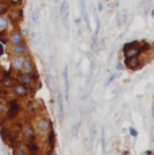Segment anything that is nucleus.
<instances>
[{
	"mask_svg": "<svg viewBox=\"0 0 154 155\" xmlns=\"http://www.w3.org/2000/svg\"><path fill=\"white\" fill-rule=\"evenodd\" d=\"M34 127H35V131H38L39 133L45 135V133H47L50 131V128H52V121L46 116H38L35 119Z\"/></svg>",
	"mask_w": 154,
	"mask_h": 155,
	"instance_id": "f257e3e1",
	"label": "nucleus"
},
{
	"mask_svg": "<svg viewBox=\"0 0 154 155\" xmlns=\"http://www.w3.org/2000/svg\"><path fill=\"white\" fill-rule=\"evenodd\" d=\"M38 80V75L35 74V71L33 73V74H27V73H19L18 74V82L23 84L24 86L27 88H33L34 85H35V81Z\"/></svg>",
	"mask_w": 154,
	"mask_h": 155,
	"instance_id": "f03ea898",
	"label": "nucleus"
},
{
	"mask_svg": "<svg viewBox=\"0 0 154 155\" xmlns=\"http://www.w3.org/2000/svg\"><path fill=\"white\" fill-rule=\"evenodd\" d=\"M9 54L11 55H16V57H27L28 55V47H27L26 42L19 44H11Z\"/></svg>",
	"mask_w": 154,
	"mask_h": 155,
	"instance_id": "7ed1b4c3",
	"label": "nucleus"
},
{
	"mask_svg": "<svg viewBox=\"0 0 154 155\" xmlns=\"http://www.w3.org/2000/svg\"><path fill=\"white\" fill-rule=\"evenodd\" d=\"M9 44H19V43H24L26 42V38H24V34L19 28H15L9 32L8 38H7Z\"/></svg>",
	"mask_w": 154,
	"mask_h": 155,
	"instance_id": "20e7f679",
	"label": "nucleus"
},
{
	"mask_svg": "<svg viewBox=\"0 0 154 155\" xmlns=\"http://www.w3.org/2000/svg\"><path fill=\"white\" fill-rule=\"evenodd\" d=\"M22 135L23 137H26L28 142H34L37 137V131H35V127L34 124L31 123H26L22 125Z\"/></svg>",
	"mask_w": 154,
	"mask_h": 155,
	"instance_id": "39448f33",
	"label": "nucleus"
},
{
	"mask_svg": "<svg viewBox=\"0 0 154 155\" xmlns=\"http://www.w3.org/2000/svg\"><path fill=\"white\" fill-rule=\"evenodd\" d=\"M19 111H20V104H19L18 100H11L7 105V117L9 120H14L16 116L19 115Z\"/></svg>",
	"mask_w": 154,
	"mask_h": 155,
	"instance_id": "423d86ee",
	"label": "nucleus"
},
{
	"mask_svg": "<svg viewBox=\"0 0 154 155\" xmlns=\"http://www.w3.org/2000/svg\"><path fill=\"white\" fill-rule=\"evenodd\" d=\"M124 67H127L128 70H138L143 66V61L139 57H134V58H124Z\"/></svg>",
	"mask_w": 154,
	"mask_h": 155,
	"instance_id": "0eeeda50",
	"label": "nucleus"
},
{
	"mask_svg": "<svg viewBox=\"0 0 154 155\" xmlns=\"http://www.w3.org/2000/svg\"><path fill=\"white\" fill-rule=\"evenodd\" d=\"M12 93L16 98H26L30 94V90L27 86H24L20 82H15V85L12 86Z\"/></svg>",
	"mask_w": 154,
	"mask_h": 155,
	"instance_id": "6e6552de",
	"label": "nucleus"
},
{
	"mask_svg": "<svg viewBox=\"0 0 154 155\" xmlns=\"http://www.w3.org/2000/svg\"><path fill=\"white\" fill-rule=\"evenodd\" d=\"M60 18L61 22L65 27H68V22H69V3L66 0H62L60 4Z\"/></svg>",
	"mask_w": 154,
	"mask_h": 155,
	"instance_id": "1a4fd4ad",
	"label": "nucleus"
},
{
	"mask_svg": "<svg viewBox=\"0 0 154 155\" xmlns=\"http://www.w3.org/2000/svg\"><path fill=\"white\" fill-rule=\"evenodd\" d=\"M57 109L60 121H64V119H65V105H64V93L61 90L57 92Z\"/></svg>",
	"mask_w": 154,
	"mask_h": 155,
	"instance_id": "9d476101",
	"label": "nucleus"
},
{
	"mask_svg": "<svg viewBox=\"0 0 154 155\" xmlns=\"http://www.w3.org/2000/svg\"><path fill=\"white\" fill-rule=\"evenodd\" d=\"M22 73H27V74H33L35 71V63L33 61V58H30L28 55L24 57V61H23V66H22Z\"/></svg>",
	"mask_w": 154,
	"mask_h": 155,
	"instance_id": "9b49d317",
	"label": "nucleus"
},
{
	"mask_svg": "<svg viewBox=\"0 0 154 155\" xmlns=\"http://www.w3.org/2000/svg\"><path fill=\"white\" fill-rule=\"evenodd\" d=\"M79 3H80V12H81V18H83L84 23H85V27H87V30H91V22H89L88 11H87V3H85V0H79Z\"/></svg>",
	"mask_w": 154,
	"mask_h": 155,
	"instance_id": "f8f14e48",
	"label": "nucleus"
},
{
	"mask_svg": "<svg viewBox=\"0 0 154 155\" xmlns=\"http://www.w3.org/2000/svg\"><path fill=\"white\" fill-rule=\"evenodd\" d=\"M62 80H64V89H65V93H64V98H69V67L65 66L64 70H62Z\"/></svg>",
	"mask_w": 154,
	"mask_h": 155,
	"instance_id": "ddd939ff",
	"label": "nucleus"
},
{
	"mask_svg": "<svg viewBox=\"0 0 154 155\" xmlns=\"http://www.w3.org/2000/svg\"><path fill=\"white\" fill-rule=\"evenodd\" d=\"M7 16H8V19H9V22L12 20V22H16V20H20L22 19V16H23V11H22V8H16V7H14V8H11L9 7V9H8V12H7Z\"/></svg>",
	"mask_w": 154,
	"mask_h": 155,
	"instance_id": "4468645a",
	"label": "nucleus"
},
{
	"mask_svg": "<svg viewBox=\"0 0 154 155\" xmlns=\"http://www.w3.org/2000/svg\"><path fill=\"white\" fill-rule=\"evenodd\" d=\"M23 61H24V57H16V55H12L11 57V61H9V65H11V69L14 71H20L23 66Z\"/></svg>",
	"mask_w": 154,
	"mask_h": 155,
	"instance_id": "2eb2a0df",
	"label": "nucleus"
},
{
	"mask_svg": "<svg viewBox=\"0 0 154 155\" xmlns=\"http://www.w3.org/2000/svg\"><path fill=\"white\" fill-rule=\"evenodd\" d=\"M150 49H151V43L147 42V40H139V44H138V51H139V55L145 53H149Z\"/></svg>",
	"mask_w": 154,
	"mask_h": 155,
	"instance_id": "dca6fc26",
	"label": "nucleus"
},
{
	"mask_svg": "<svg viewBox=\"0 0 154 155\" xmlns=\"http://www.w3.org/2000/svg\"><path fill=\"white\" fill-rule=\"evenodd\" d=\"M9 27V19L7 15H0V34H4Z\"/></svg>",
	"mask_w": 154,
	"mask_h": 155,
	"instance_id": "f3484780",
	"label": "nucleus"
},
{
	"mask_svg": "<svg viewBox=\"0 0 154 155\" xmlns=\"http://www.w3.org/2000/svg\"><path fill=\"white\" fill-rule=\"evenodd\" d=\"M124 58H134V57H139V51H138V47H132V49L127 50L123 53Z\"/></svg>",
	"mask_w": 154,
	"mask_h": 155,
	"instance_id": "a211bd4d",
	"label": "nucleus"
},
{
	"mask_svg": "<svg viewBox=\"0 0 154 155\" xmlns=\"http://www.w3.org/2000/svg\"><path fill=\"white\" fill-rule=\"evenodd\" d=\"M15 82H16V81L14 80L12 77H9V75H7V77H5L4 80L1 81V85H3V86H4V88L9 89V88H12L14 85H15Z\"/></svg>",
	"mask_w": 154,
	"mask_h": 155,
	"instance_id": "6ab92c4d",
	"label": "nucleus"
},
{
	"mask_svg": "<svg viewBox=\"0 0 154 155\" xmlns=\"http://www.w3.org/2000/svg\"><path fill=\"white\" fill-rule=\"evenodd\" d=\"M14 155H28V151L26 150V147L19 144V146L14 147Z\"/></svg>",
	"mask_w": 154,
	"mask_h": 155,
	"instance_id": "aec40b11",
	"label": "nucleus"
},
{
	"mask_svg": "<svg viewBox=\"0 0 154 155\" xmlns=\"http://www.w3.org/2000/svg\"><path fill=\"white\" fill-rule=\"evenodd\" d=\"M138 44H139V40H131V42H128V43H124L123 47H122V53L132 49V47H138Z\"/></svg>",
	"mask_w": 154,
	"mask_h": 155,
	"instance_id": "412c9836",
	"label": "nucleus"
},
{
	"mask_svg": "<svg viewBox=\"0 0 154 155\" xmlns=\"http://www.w3.org/2000/svg\"><path fill=\"white\" fill-rule=\"evenodd\" d=\"M39 16H41L39 8H35L31 12V23H33V24H37V23L39 22Z\"/></svg>",
	"mask_w": 154,
	"mask_h": 155,
	"instance_id": "4be33fe9",
	"label": "nucleus"
},
{
	"mask_svg": "<svg viewBox=\"0 0 154 155\" xmlns=\"http://www.w3.org/2000/svg\"><path fill=\"white\" fill-rule=\"evenodd\" d=\"M9 9V4L5 0H0V15H5Z\"/></svg>",
	"mask_w": 154,
	"mask_h": 155,
	"instance_id": "5701e85b",
	"label": "nucleus"
},
{
	"mask_svg": "<svg viewBox=\"0 0 154 155\" xmlns=\"http://www.w3.org/2000/svg\"><path fill=\"white\" fill-rule=\"evenodd\" d=\"M100 146H101V152L106 154V133H104V129H101V133H100Z\"/></svg>",
	"mask_w": 154,
	"mask_h": 155,
	"instance_id": "b1692460",
	"label": "nucleus"
},
{
	"mask_svg": "<svg viewBox=\"0 0 154 155\" xmlns=\"http://www.w3.org/2000/svg\"><path fill=\"white\" fill-rule=\"evenodd\" d=\"M47 133H49V142H50V150H53L54 143H56V135H54L53 128H50V131H49Z\"/></svg>",
	"mask_w": 154,
	"mask_h": 155,
	"instance_id": "393cba45",
	"label": "nucleus"
},
{
	"mask_svg": "<svg viewBox=\"0 0 154 155\" xmlns=\"http://www.w3.org/2000/svg\"><path fill=\"white\" fill-rule=\"evenodd\" d=\"M126 18H127V12H126V11L119 12V15H118V24H123V23L126 22Z\"/></svg>",
	"mask_w": 154,
	"mask_h": 155,
	"instance_id": "a878e982",
	"label": "nucleus"
},
{
	"mask_svg": "<svg viewBox=\"0 0 154 155\" xmlns=\"http://www.w3.org/2000/svg\"><path fill=\"white\" fill-rule=\"evenodd\" d=\"M80 125H81V121H76L75 124H73V127H72V135L73 136H77V133H79V129H80Z\"/></svg>",
	"mask_w": 154,
	"mask_h": 155,
	"instance_id": "bb28decb",
	"label": "nucleus"
},
{
	"mask_svg": "<svg viewBox=\"0 0 154 155\" xmlns=\"http://www.w3.org/2000/svg\"><path fill=\"white\" fill-rule=\"evenodd\" d=\"M118 77H119V73H112V74H111L110 77H108V80L106 81V86L111 85V84H112V81H115L116 78H118Z\"/></svg>",
	"mask_w": 154,
	"mask_h": 155,
	"instance_id": "cd10ccee",
	"label": "nucleus"
},
{
	"mask_svg": "<svg viewBox=\"0 0 154 155\" xmlns=\"http://www.w3.org/2000/svg\"><path fill=\"white\" fill-rule=\"evenodd\" d=\"M128 135L131 137H136L138 136V131H136L134 127H130V128H128Z\"/></svg>",
	"mask_w": 154,
	"mask_h": 155,
	"instance_id": "c85d7f7f",
	"label": "nucleus"
},
{
	"mask_svg": "<svg viewBox=\"0 0 154 155\" xmlns=\"http://www.w3.org/2000/svg\"><path fill=\"white\" fill-rule=\"evenodd\" d=\"M7 112V104L4 101H0V115H3Z\"/></svg>",
	"mask_w": 154,
	"mask_h": 155,
	"instance_id": "c756f323",
	"label": "nucleus"
},
{
	"mask_svg": "<svg viewBox=\"0 0 154 155\" xmlns=\"http://www.w3.org/2000/svg\"><path fill=\"white\" fill-rule=\"evenodd\" d=\"M103 9H104V4L101 3V0L97 1V5H96V11L97 12H103Z\"/></svg>",
	"mask_w": 154,
	"mask_h": 155,
	"instance_id": "7c9ffc66",
	"label": "nucleus"
},
{
	"mask_svg": "<svg viewBox=\"0 0 154 155\" xmlns=\"http://www.w3.org/2000/svg\"><path fill=\"white\" fill-rule=\"evenodd\" d=\"M116 7H118V1H114V0H110L108 1V8L110 9H114Z\"/></svg>",
	"mask_w": 154,
	"mask_h": 155,
	"instance_id": "2f4dec72",
	"label": "nucleus"
},
{
	"mask_svg": "<svg viewBox=\"0 0 154 155\" xmlns=\"http://www.w3.org/2000/svg\"><path fill=\"white\" fill-rule=\"evenodd\" d=\"M116 70H118V71L124 70V65H123V62H118V63H116Z\"/></svg>",
	"mask_w": 154,
	"mask_h": 155,
	"instance_id": "473e14b6",
	"label": "nucleus"
},
{
	"mask_svg": "<svg viewBox=\"0 0 154 155\" xmlns=\"http://www.w3.org/2000/svg\"><path fill=\"white\" fill-rule=\"evenodd\" d=\"M151 119L154 120V101L151 102Z\"/></svg>",
	"mask_w": 154,
	"mask_h": 155,
	"instance_id": "72a5a7b5",
	"label": "nucleus"
},
{
	"mask_svg": "<svg viewBox=\"0 0 154 155\" xmlns=\"http://www.w3.org/2000/svg\"><path fill=\"white\" fill-rule=\"evenodd\" d=\"M1 54H3V46L0 44V55H1Z\"/></svg>",
	"mask_w": 154,
	"mask_h": 155,
	"instance_id": "f704fd0d",
	"label": "nucleus"
},
{
	"mask_svg": "<svg viewBox=\"0 0 154 155\" xmlns=\"http://www.w3.org/2000/svg\"><path fill=\"white\" fill-rule=\"evenodd\" d=\"M151 16H153V18H154V8L151 9Z\"/></svg>",
	"mask_w": 154,
	"mask_h": 155,
	"instance_id": "c9c22d12",
	"label": "nucleus"
},
{
	"mask_svg": "<svg viewBox=\"0 0 154 155\" xmlns=\"http://www.w3.org/2000/svg\"><path fill=\"white\" fill-rule=\"evenodd\" d=\"M52 155H58V154H57V152H54V151H53V152H52Z\"/></svg>",
	"mask_w": 154,
	"mask_h": 155,
	"instance_id": "e433bc0d",
	"label": "nucleus"
}]
</instances>
